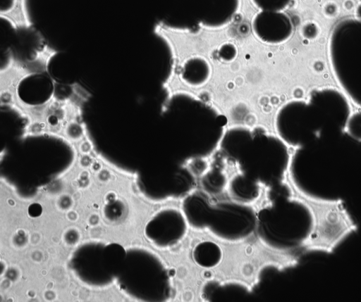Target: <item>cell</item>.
<instances>
[{
  "label": "cell",
  "instance_id": "cell-5",
  "mask_svg": "<svg viewBox=\"0 0 361 302\" xmlns=\"http://www.w3.org/2000/svg\"><path fill=\"white\" fill-rule=\"evenodd\" d=\"M328 52L343 92L361 108V18H345L334 27Z\"/></svg>",
  "mask_w": 361,
  "mask_h": 302
},
{
  "label": "cell",
  "instance_id": "cell-10",
  "mask_svg": "<svg viewBox=\"0 0 361 302\" xmlns=\"http://www.w3.org/2000/svg\"><path fill=\"white\" fill-rule=\"evenodd\" d=\"M188 1L189 14L192 23L208 28H219L228 24L239 6V0Z\"/></svg>",
  "mask_w": 361,
  "mask_h": 302
},
{
  "label": "cell",
  "instance_id": "cell-8",
  "mask_svg": "<svg viewBox=\"0 0 361 302\" xmlns=\"http://www.w3.org/2000/svg\"><path fill=\"white\" fill-rule=\"evenodd\" d=\"M58 51L47 43L36 48L29 58L20 57L12 49L7 50L6 63L0 70V91L19 89L28 77L48 73Z\"/></svg>",
  "mask_w": 361,
  "mask_h": 302
},
{
  "label": "cell",
  "instance_id": "cell-3",
  "mask_svg": "<svg viewBox=\"0 0 361 302\" xmlns=\"http://www.w3.org/2000/svg\"><path fill=\"white\" fill-rule=\"evenodd\" d=\"M289 200L302 208L308 225L297 244L304 253H333L358 225L341 198L325 197L293 185Z\"/></svg>",
  "mask_w": 361,
  "mask_h": 302
},
{
  "label": "cell",
  "instance_id": "cell-20",
  "mask_svg": "<svg viewBox=\"0 0 361 302\" xmlns=\"http://www.w3.org/2000/svg\"><path fill=\"white\" fill-rule=\"evenodd\" d=\"M252 2L262 11H282L290 0H252Z\"/></svg>",
  "mask_w": 361,
  "mask_h": 302
},
{
  "label": "cell",
  "instance_id": "cell-12",
  "mask_svg": "<svg viewBox=\"0 0 361 302\" xmlns=\"http://www.w3.org/2000/svg\"><path fill=\"white\" fill-rule=\"evenodd\" d=\"M212 203L205 191H191L185 196L181 210L188 225L197 230H206Z\"/></svg>",
  "mask_w": 361,
  "mask_h": 302
},
{
  "label": "cell",
  "instance_id": "cell-21",
  "mask_svg": "<svg viewBox=\"0 0 361 302\" xmlns=\"http://www.w3.org/2000/svg\"><path fill=\"white\" fill-rule=\"evenodd\" d=\"M207 167L204 158H195L188 163V168L195 176L204 175L207 171Z\"/></svg>",
  "mask_w": 361,
  "mask_h": 302
},
{
  "label": "cell",
  "instance_id": "cell-6",
  "mask_svg": "<svg viewBox=\"0 0 361 302\" xmlns=\"http://www.w3.org/2000/svg\"><path fill=\"white\" fill-rule=\"evenodd\" d=\"M290 157L288 146L279 137L256 128L236 163L241 173L269 187L286 179Z\"/></svg>",
  "mask_w": 361,
  "mask_h": 302
},
{
  "label": "cell",
  "instance_id": "cell-17",
  "mask_svg": "<svg viewBox=\"0 0 361 302\" xmlns=\"http://www.w3.org/2000/svg\"><path fill=\"white\" fill-rule=\"evenodd\" d=\"M223 256L221 248L214 242L207 241L197 244L192 251V258L197 265L205 268L219 265Z\"/></svg>",
  "mask_w": 361,
  "mask_h": 302
},
{
  "label": "cell",
  "instance_id": "cell-4",
  "mask_svg": "<svg viewBox=\"0 0 361 302\" xmlns=\"http://www.w3.org/2000/svg\"><path fill=\"white\" fill-rule=\"evenodd\" d=\"M68 95L56 94L53 91L44 101L30 103L25 101L19 91L0 94V105L5 107L25 120L20 139L48 137L59 139L67 127L73 122L82 118L84 108L91 94L81 84L73 82L69 84Z\"/></svg>",
  "mask_w": 361,
  "mask_h": 302
},
{
  "label": "cell",
  "instance_id": "cell-19",
  "mask_svg": "<svg viewBox=\"0 0 361 302\" xmlns=\"http://www.w3.org/2000/svg\"><path fill=\"white\" fill-rule=\"evenodd\" d=\"M345 131L356 140L361 141V110L350 114Z\"/></svg>",
  "mask_w": 361,
  "mask_h": 302
},
{
  "label": "cell",
  "instance_id": "cell-13",
  "mask_svg": "<svg viewBox=\"0 0 361 302\" xmlns=\"http://www.w3.org/2000/svg\"><path fill=\"white\" fill-rule=\"evenodd\" d=\"M253 130L245 127H233L224 133L220 141V148L228 159L236 163L238 156L252 137Z\"/></svg>",
  "mask_w": 361,
  "mask_h": 302
},
{
  "label": "cell",
  "instance_id": "cell-11",
  "mask_svg": "<svg viewBox=\"0 0 361 302\" xmlns=\"http://www.w3.org/2000/svg\"><path fill=\"white\" fill-rule=\"evenodd\" d=\"M252 30L262 42L277 44L290 37L293 24L290 18L282 11H261L252 20Z\"/></svg>",
  "mask_w": 361,
  "mask_h": 302
},
{
  "label": "cell",
  "instance_id": "cell-22",
  "mask_svg": "<svg viewBox=\"0 0 361 302\" xmlns=\"http://www.w3.org/2000/svg\"><path fill=\"white\" fill-rule=\"evenodd\" d=\"M219 54L224 61H231L235 58L237 50L233 44H225L219 49Z\"/></svg>",
  "mask_w": 361,
  "mask_h": 302
},
{
  "label": "cell",
  "instance_id": "cell-16",
  "mask_svg": "<svg viewBox=\"0 0 361 302\" xmlns=\"http://www.w3.org/2000/svg\"><path fill=\"white\" fill-rule=\"evenodd\" d=\"M0 17L16 31L29 30L33 27L27 7V0H10L8 7L1 10Z\"/></svg>",
  "mask_w": 361,
  "mask_h": 302
},
{
  "label": "cell",
  "instance_id": "cell-15",
  "mask_svg": "<svg viewBox=\"0 0 361 302\" xmlns=\"http://www.w3.org/2000/svg\"><path fill=\"white\" fill-rule=\"evenodd\" d=\"M212 69L206 59L195 56L188 59L181 69V78L187 84L200 87L209 79Z\"/></svg>",
  "mask_w": 361,
  "mask_h": 302
},
{
  "label": "cell",
  "instance_id": "cell-9",
  "mask_svg": "<svg viewBox=\"0 0 361 302\" xmlns=\"http://www.w3.org/2000/svg\"><path fill=\"white\" fill-rule=\"evenodd\" d=\"M188 225L182 210L168 208L154 217L149 225L148 233L156 245L168 248L176 246L184 238Z\"/></svg>",
  "mask_w": 361,
  "mask_h": 302
},
{
  "label": "cell",
  "instance_id": "cell-24",
  "mask_svg": "<svg viewBox=\"0 0 361 302\" xmlns=\"http://www.w3.org/2000/svg\"><path fill=\"white\" fill-rule=\"evenodd\" d=\"M338 8L337 5L334 2L327 3L324 8V13L328 17H334L338 13Z\"/></svg>",
  "mask_w": 361,
  "mask_h": 302
},
{
  "label": "cell",
  "instance_id": "cell-1",
  "mask_svg": "<svg viewBox=\"0 0 361 302\" xmlns=\"http://www.w3.org/2000/svg\"><path fill=\"white\" fill-rule=\"evenodd\" d=\"M160 111L169 125L167 159L171 166L204 158L219 144L226 118L197 96L185 92L171 94Z\"/></svg>",
  "mask_w": 361,
  "mask_h": 302
},
{
  "label": "cell",
  "instance_id": "cell-2",
  "mask_svg": "<svg viewBox=\"0 0 361 302\" xmlns=\"http://www.w3.org/2000/svg\"><path fill=\"white\" fill-rule=\"evenodd\" d=\"M347 96L334 87L313 89L307 100L295 99L277 111V136L294 149L345 130L351 114Z\"/></svg>",
  "mask_w": 361,
  "mask_h": 302
},
{
  "label": "cell",
  "instance_id": "cell-23",
  "mask_svg": "<svg viewBox=\"0 0 361 302\" xmlns=\"http://www.w3.org/2000/svg\"><path fill=\"white\" fill-rule=\"evenodd\" d=\"M303 34L306 38L314 39L317 36L318 28L314 23H308L303 28Z\"/></svg>",
  "mask_w": 361,
  "mask_h": 302
},
{
  "label": "cell",
  "instance_id": "cell-18",
  "mask_svg": "<svg viewBox=\"0 0 361 302\" xmlns=\"http://www.w3.org/2000/svg\"><path fill=\"white\" fill-rule=\"evenodd\" d=\"M201 184L206 193L216 194L224 189L227 184V178L221 170L212 169L202 175Z\"/></svg>",
  "mask_w": 361,
  "mask_h": 302
},
{
  "label": "cell",
  "instance_id": "cell-7",
  "mask_svg": "<svg viewBox=\"0 0 361 302\" xmlns=\"http://www.w3.org/2000/svg\"><path fill=\"white\" fill-rule=\"evenodd\" d=\"M256 223L257 213L248 204L221 201L212 203L206 230L220 240L234 243L248 238Z\"/></svg>",
  "mask_w": 361,
  "mask_h": 302
},
{
  "label": "cell",
  "instance_id": "cell-14",
  "mask_svg": "<svg viewBox=\"0 0 361 302\" xmlns=\"http://www.w3.org/2000/svg\"><path fill=\"white\" fill-rule=\"evenodd\" d=\"M228 191L235 201L249 204L260 196V187L255 180L243 173L233 176L228 183Z\"/></svg>",
  "mask_w": 361,
  "mask_h": 302
}]
</instances>
